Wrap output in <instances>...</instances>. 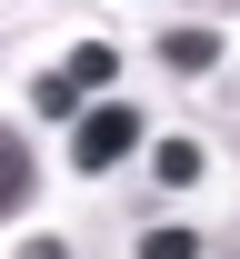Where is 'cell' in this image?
I'll use <instances>...</instances> for the list:
<instances>
[{"instance_id":"6","label":"cell","mask_w":240,"mask_h":259,"mask_svg":"<svg viewBox=\"0 0 240 259\" xmlns=\"http://www.w3.org/2000/svg\"><path fill=\"white\" fill-rule=\"evenodd\" d=\"M30 110H40V120H80V90H70L60 70H40V80H30Z\"/></svg>"},{"instance_id":"3","label":"cell","mask_w":240,"mask_h":259,"mask_svg":"<svg viewBox=\"0 0 240 259\" xmlns=\"http://www.w3.org/2000/svg\"><path fill=\"white\" fill-rule=\"evenodd\" d=\"M30 190H40L30 140H20V130H0V220H10V209H30Z\"/></svg>"},{"instance_id":"8","label":"cell","mask_w":240,"mask_h":259,"mask_svg":"<svg viewBox=\"0 0 240 259\" xmlns=\"http://www.w3.org/2000/svg\"><path fill=\"white\" fill-rule=\"evenodd\" d=\"M10 259H70V249H60V239H20Z\"/></svg>"},{"instance_id":"7","label":"cell","mask_w":240,"mask_h":259,"mask_svg":"<svg viewBox=\"0 0 240 259\" xmlns=\"http://www.w3.org/2000/svg\"><path fill=\"white\" fill-rule=\"evenodd\" d=\"M140 259H200V239H190V229H150V239H140Z\"/></svg>"},{"instance_id":"5","label":"cell","mask_w":240,"mask_h":259,"mask_svg":"<svg viewBox=\"0 0 240 259\" xmlns=\"http://www.w3.org/2000/svg\"><path fill=\"white\" fill-rule=\"evenodd\" d=\"M150 169H160V190H190V180H200V140H160V150H150Z\"/></svg>"},{"instance_id":"2","label":"cell","mask_w":240,"mask_h":259,"mask_svg":"<svg viewBox=\"0 0 240 259\" xmlns=\"http://www.w3.org/2000/svg\"><path fill=\"white\" fill-rule=\"evenodd\" d=\"M210 60H220V30H210V20H170V30H160V70L190 80V70H210Z\"/></svg>"},{"instance_id":"1","label":"cell","mask_w":240,"mask_h":259,"mask_svg":"<svg viewBox=\"0 0 240 259\" xmlns=\"http://www.w3.org/2000/svg\"><path fill=\"white\" fill-rule=\"evenodd\" d=\"M130 150H140V110H130V100H90V110L70 120V160H80V180L120 169Z\"/></svg>"},{"instance_id":"4","label":"cell","mask_w":240,"mask_h":259,"mask_svg":"<svg viewBox=\"0 0 240 259\" xmlns=\"http://www.w3.org/2000/svg\"><path fill=\"white\" fill-rule=\"evenodd\" d=\"M110 70H120V50H110V40H80V50H70V90H110Z\"/></svg>"}]
</instances>
